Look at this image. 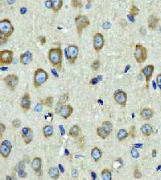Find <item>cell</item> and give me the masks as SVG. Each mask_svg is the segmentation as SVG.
<instances>
[{
	"instance_id": "obj_1",
	"label": "cell",
	"mask_w": 161,
	"mask_h": 180,
	"mask_svg": "<svg viewBox=\"0 0 161 180\" xmlns=\"http://www.w3.org/2000/svg\"><path fill=\"white\" fill-rule=\"evenodd\" d=\"M49 60L50 63L54 67L57 68L58 70L61 69V65H62V58L63 54L62 50L61 48H55V49H51L49 51Z\"/></svg>"
},
{
	"instance_id": "obj_2",
	"label": "cell",
	"mask_w": 161,
	"mask_h": 180,
	"mask_svg": "<svg viewBox=\"0 0 161 180\" xmlns=\"http://www.w3.org/2000/svg\"><path fill=\"white\" fill-rule=\"evenodd\" d=\"M48 78H49L48 73L45 70L38 68L34 73V80H33L34 86L36 88H39L42 86V84H44L48 80Z\"/></svg>"
},
{
	"instance_id": "obj_3",
	"label": "cell",
	"mask_w": 161,
	"mask_h": 180,
	"mask_svg": "<svg viewBox=\"0 0 161 180\" xmlns=\"http://www.w3.org/2000/svg\"><path fill=\"white\" fill-rule=\"evenodd\" d=\"M75 23L77 33L80 36L82 31L90 25V19L85 15H78L75 17Z\"/></svg>"
},
{
	"instance_id": "obj_4",
	"label": "cell",
	"mask_w": 161,
	"mask_h": 180,
	"mask_svg": "<svg viewBox=\"0 0 161 180\" xmlns=\"http://www.w3.org/2000/svg\"><path fill=\"white\" fill-rule=\"evenodd\" d=\"M134 56L138 63H143L148 58V50L145 47H143V45L138 44L135 45Z\"/></svg>"
},
{
	"instance_id": "obj_5",
	"label": "cell",
	"mask_w": 161,
	"mask_h": 180,
	"mask_svg": "<svg viewBox=\"0 0 161 180\" xmlns=\"http://www.w3.org/2000/svg\"><path fill=\"white\" fill-rule=\"evenodd\" d=\"M0 31L7 38H8L12 35V33L14 32V27L8 19H4L0 20Z\"/></svg>"
},
{
	"instance_id": "obj_6",
	"label": "cell",
	"mask_w": 161,
	"mask_h": 180,
	"mask_svg": "<svg viewBox=\"0 0 161 180\" xmlns=\"http://www.w3.org/2000/svg\"><path fill=\"white\" fill-rule=\"evenodd\" d=\"M65 54L70 64H74L79 54V49L77 45H69L65 49Z\"/></svg>"
},
{
	"instance_id": "obj_7",
	"label": "cell",
	"mask_w": 161,
	"mask_h": 180,
	"mask_svg": "<svg viewBox=\"0 0 161 180\" xmlns=\"http://www.w3.org/2000/svg\"><path fill=\"white\" fill-rule=\"evenodd\" d=\"M13 62V52L8 50L0 51V65H11Z\"/></svg>"
},
{
	"instance_id": "obj_8",
	"label": "cell",
	"mask_w": 161,
	"mask_h": 180,
	"mask_svg": "<svg viewBox=\"0 0 161 180\" xmlns=\"http://www.w3.org/2000/svg\"><path fill=\"white\" fill-rule=\"evenodd\" d=\"M3 82L11 91H14L19 83V77L15 74H9L3 78Z\"/></svg>"
},
{
	"instance_id": "obj_9",
	"label": "cell",
	"mask_w": 161,
	"mask_h": 180,
	"mask_svg": "<svg viewBox=\"0 0 161 180\" xmlns=\"http://www.w3.org/2000/svg\"><path fill=\"white\" fill-rule=\"evenodd\" d=\"M113 97L117 104L122 106V107H125L126 102H127V95L125 91L122 90H117L114 93Z\"/></svg>"
},
{
	"instance_id": "obj_10",
	"label": "cell",
	"mask_w": 161,
	"mask_h": 180,
	"mask_svg": "<svg viewBox=\"0 0 161 180\" xmlns=\"http://www.w3.org/2000/svg\"><path fill=\"white\" fill-rule=\"evenodd\" d=\"M104 36L102 33L97 32L94 36V50L98 53L101 50H102L103 46H104Z\"/></svg>"
},
{
	"instance_id": "obj_11",
	"label": "cell",
	"mask_w": 161,
	"mask_h": 180,
	"mask_svg": "<svg viewBox=\"0 0 161 180\" xmlns=\"http://www.w3.org/2000/svg\"><path fill=\"white\" fill-rule=\"evenodd\" d=\"M31 168L36 175L40 177L42 175V160H41V158H33V160L31 162Z\"/></svg>"
},
{
	"instance_id": "obj_12",
	"label": "cell",
	"mask_w": 161,
	"mask_h": 180,
	"mask_svg": "<svg viewBox=\"0 0 161 180\" xmlns=\"http://www.w3.org/2000/svg\"><path fill=\"white\" fill-rule=\"evenodd\" d=\"M20 107L23 111L27 112L31 108V99L28 93H25L20 100Z\"/></svg>"
},
{
	"instance_id": "obj_13",
	"label": "cell",
	"mask_w": 161,
	"mask_h": 180,
	"mask_svg": "<svg viewBox=\"0 0 161 180\" xmlns=\"http://www.w3.org/2000/svg\"><path fill=\"white\" fill-rule=\"evenodd\" d=\"M73 112V108L69 104L68 105L67 104H63L61 109H60V114L64 119H68L71 116Z\"/></svg>"
},
{
	"instance_id": "obj_14",
	"label": "cell",
	"mask_w": 161,
	"mask_h": 180,
	"mask_svg": "<svg viewBox=\"0 0 161 180\" xmlns=\"http://www.w3.org/2000/svg\"><path fill=\"white\" fill-rule=\"evenodd\" d=\"M141 72H142V74L145 77V79H146L147 83H148V82L151 80L152 74H153V72H154V66L153 65H148V66H145V67L142 69Z\"/></svg>"
},
{
	"instance_id": "obj_15",
	"label": "cell",
	"mask_w": 161,
	"mask_h": 180,
	"mask_svg": "<svg viewBox=\"0 0 161 180\" xmlns=\"http://www.w3.org/2000/svg\"><path fill=\"white\" fill-rule=\"evenodd\" d=\"M12 146H10L8 145L5 144L3 141V143L0 145V154L4 158H7L9 157L11 151Z\"/></svg>"
},
{
	"instance_id": "obj_16",
	"label": "cell",
	"mask_w": 161,
	"mask_h": 180,
	"mask_svg": "<svg viewBox=\"0 0 161 180\" xmlns=\"http://www.w3.org/2000/svg\"><path fill=\"white\" fill-rule=\"evenodd\" d=\"M20 63L23 65H27L32 61V54L30 51H26L25 53H23L20 55Z\"/></svg>"
},
{
	"instance_id": "obj_17",
	"label": "cell",
	"mask_w": 161,
	"mask_h": 180,
	"mask_svg": "<svg viewBox=\"0 0 161 180\" xmlns=\"http://www.w3.org/2000/svg\"><path fill=\"white\" fill-rule=\"evenodd\" d=\"M153 115H154V111L152 110V108H143V110L140 112V116L145 120H150L153 116Z\"/></svg>"
},
{
	"instance_id": "obj_18",
	"label": "cell",
	"mask_w": 161,
	"mask_h": 180,
	"mask_svg": "<svg viewBox=\"0 0 161 180\" xmlns=\"http://www.w3.org/2000/svg\"><path fill=\"white\" fill-rule=\"evenodd\" d=\"M102 150L98 147H94L91 150V157L94 159L95 162H98L100 158H102Z\"/></svg>"
},
{
	"instance_id": "obj_19",
	"label": "cell",
	"mask_w": 161,
	"mask_h": 180,
	"mask_svg": "<svg viewBox=\"0 0 161 180\" xmlns=\"http://www.w3.org/2000/svg\"><path fill=\"white\" fill-rule=\"evenodd\" d=\"M49 1L52 4V9L53 10V11L55 12L59 11L62 7L63 0H49Z\"/></svg>"
},
{
	"instance_id": "obj_20",
	"label": "cell",
	"mask_w": 161,
	"mask_h": 180,
	"mask_svg": "<svg viewBox=\"0 0 161 180\" xmlns=\"http://www.w3.org/2000/svg\"><path fill=\"white\" fill-rule=\"evenodd\" d=\"M80 128L78 125H73L70 128L69 132V135L72 137H77L79 134H80Z\"/></svg>"
},
{
	"instance_id": "obj_21",
	"label": "cell",
	"mask_w": 161,
	"mask_h": 180,
	"mask_svg": "<svg viewBox=\"0 0 161 180\" xmlns=\"http://www.w3.org/2000/svg\"><path fill=\"white\" fill-rule=\"evenodd\" d=\"M53 127L52 125H46L43 128V133H44V136L46 138L51 137L53 135Z\"/></svg>"
},
{
	"instance_id": "obj_22",
	"label": "cell",
	"mask_w": 161,
	"mask_h": 180,
	"mask_svg": "<svg viewBox=\"0 0 161 180\" xmlns=\"http://www.w3.org/2000/svg\"><path fill=\"white\" fill-rule=\"evenodd\" d=\"M159 22V19L155 16V15H150L148 18V26L152 29H155L156 27L157 24Z\"/></svg>"
},
{
	"instance_id": "obj_23",
	"label": "cell",
	"mask_w": 161,
	"mask_h": 180,
	"mask_svg": "<svg viewBox=\"0 0 161 180\" xmlns=\"http://www.w3.org/2000/svg\"><path fill=\"white\" fill-rule=\"evenodd\" d=\"M141 132H142V133H143L145 137H149V136L152 134V126H151L150 124H143V126L141 127Z\"/></svg>"
},
{
	"instance_id": "obj_24",
	"label": "cell",
	"mask_w": 161,
	"mask_h": 180,
	"mask_svg": "<svg viewBox=\"0 0 161 180\" xmlns=\"http://www.w3.org/2000/svg\"><path fill=\"white\" fill-rule=\"evenodd\" d=\"M49 175L53 179H57L60 177L59 170L57 167H52L49 170Z\"/></svg>"
},
{
	"instance_id": "obj_25",
	"label": "cell",
	"mask_w": 161,
	"mask_h": 180,
	"mask_svg": "<svg viewBox=\"0 0 161 180\" xmlns=\"http://www.w3.org/2000/svg\"><path fill=\"white\" fill-rule=\"evenodd\" d=\"M102 127L106 131V132L109 135L110 134V132L113 130V124L110 121H103L102 124Z\"/></svg>"
},
{
	"instance_id": "obj_26",
	"label": "cell",
	"mask_w": 161,
	"mask_h": 180,
	"mask_svg": "<svg viewBox=\"0 0 161 180\" xmlns=\"http://www.w3.org/2000/svg\"><path fill=\"white\" fill-rule=\"evenodd\" d=\"M127 137H128V132H126V129H123V128L120 129V130L118 132V133H117V138H118V141H120L126 139Z\"/></svg>"
},
{
	"instance_id": "obj_27",
	"label": "cell",
	"mask_w": 161,
	"mask_h": 180,
	"mask_svg": "<svg viewBox=\"0 0 161 180\" xmlns=\"http://www.w3.org/2000/svg\"><path fill=\"white\" fill-rule=\"evenodd\" d=\"M97 134H98V136L99 137H101L102 139H106L108 136H109V134L106 132V131L105 130L102 126L98 127V128H97Z\"/></svg>"
},
{
	"instance_id": "obj_28",
	"label": "cell",
	"mask_w": 161,
	"mask_h": 180,
	"mask_svg": "<svg viewBox=\"0 0 161 180\" xmlns=\"http://www.w3.org/2000/svg\"><path fill=\"white\" fill-rule=\"evenodd\" d=\"M23 140H24V142L26 143V144H29V143H31V141L33 140V132L31 130V128H30V130L28 131V132H27V134L25 136H23L22 137Z\"/></svg>"
},
{
	"instance_id": "obj_29",
	"label": "cell",
	"mask_w": 161,
	"mask_h": 180,
	"mask_svg": "<svg viewBox=\"0 0 161 180\" xmlns=\"http://www.w3.org/2000/svg\"><path fill=\"white\" fill-rule=\"evenodd\" d=\"M102 178L103 180H111L112 175L110 171L108 169H104L102 171Z\"/></svg>"
},
{
	"instance_id": "obj_30",
	"label": "cell",
	"mask_w": 161,
	"mask_h": 180,
	"mask_svg": "<svg viewBox=\"0 0 161 180\" xmlns=\"http://www.w3.org/2000/svg\"><path fill=\"white\" fill-rule=\"evenodd\" d=\"M42 104H45L46 106H48L49 108H52L53 104V98L52 96H49L44 100H42Z\"/></svg>"
},
{
	"instance_id": "obj_31",
	"label": "cell",
	"mask_w": 161,
	"mask_h": 180,
	"mask_svg": "<svg viewBox=\"0 0 161 180\" xmlns=\"http://www.w3.org/2000/svg\"><path fill=\"white\" fill-rule=\"evenodd\" d=\"M69 93H65V94H63V95L59 98L58 104H61V105L66 104V102H67L68 99H69Z\"/></svg>"
},
{
	"instance_id": "obj_32",
	"label": "cell",
	"mask_w": 161,
	"mask_h": 180,
	"mask_svg": "<svg viewBox=\"0 0 161 180\" xmlns=\"http://www.w3.org/2000/svg\"><path fill=\"white\" fill-rule=\"evenodd\" d=\"M139 13V9L135 6V5H132L130 7V15L132 16H136L138 15Z\"/></svg>"
},
{
	"instance_id": "obj_33",
	"label": "cell",
	"mask_w": 161,
	"mask_h": 180,
	"mask_svg": "<svg viewBox=\"0 0 161 180\" xmlns=\"http://www.w3.org/2000/svg\"><path fill=\"white\" fill-rule=\"evenodd\" d=\"M71 4L74 8H80L82 7V3L80 0H71Z\"/></svg>"
},
{
	"instance_id": "obj_34",
	"label": "cell",
	"mask_w": 161,
	"mask_h": 180,
	"mask_svg": "<svg viewBox=\"0 0 161 180\" xmlns=\"http://www.w3.org/2000/svg\"><path fill=\"white\" fill-rule=\"evenodd\" d=\"M99 67H100V61L99 60H95V61H94V62L91 65L92 70H94V71H98Z\"/></svg>"
},
{
	"instance_id": "obj_35",
	"label": "cell",
	"mask_w": 161,
	"mask_h": 180,
	"mask_svg": "<svg viewBox=\"0 0 161 180\" xmlns=\"http://www.w3.org/2000/svg\"><path fill=\"white\" fill-rule=\"evenodd\" d=\"M77 144H78L79 148L81 149H83V148H84V145H85V137H84L83 136H81V137H80L78 138V142H77Z\"/></svg>"
},
{
	"instance_id": "obj_36",
	"label": "cell",
	"mask_w": 161,
	"mask_h": 180,
	"mask_svg": "<svg viewBox=\"0 0 161 180\" xmlns=\"http://www.w3.org/2000/svg\"><path fill=\"white\" fill-rule=\"evenodd\" d=\"M12 125H13L14 128H18L21 125V120L19 119H15L13 121H12Z\"/></svg>"
},
{
	"instance_id": "obj_37",
	"label": "cell",
	"mask_w": 161,
	"mask_h": 180,
	"mask_svg": "<svg viewBox=\"0 0 161 180\" xmlns=\"http://www.w3.org/2000/svg\"><path fill=\"white\" fill-rule=\"evenodd\" d=\"M130 153L132 155V157L134 158H138L139 157V152L137 151V149L135 148H132L131 151H130Z\"/></svg>"
},
{
	"instance_id": "obj_38",
	"label": "cell",
	"mask_w": 161,
	"mask_h": 180,
	"mask_svg": "<svg viewBox=\"0 0 161 180\" xmlns=\"http://www.w3.org/2000/svg\"><path fill=\"white\" fill-rule=\"evenodd\" d=\"M99 80H102V76H98V78H94L90 80V83L91 85H95L99 82Z\"/></svg>"
},
{
	"instance_id": "obj_39",
	"label": "cell",
	"mask_w": 161,
	"mask_h": 180,
	"mask_svg": "<svg viewBox=\"0 0 161 180\" xmlns=\"http://www.w3.org/2000/svg\"><path fill=\"white\" fill-rule=\"evenodd\" d=\"M7 37H5V36H3V34L2 33V32L0 31V45L5 44V43L7 42Z\"/></svg>"
},
{
	"instance_id": "obj_40",
	"label": "cell",
	"mask_w": 161,
	"mask_h": 180,
	"mask_svg": "<svg viewBox=\"0 0 161 180\" xmlns=\"http://www.w3.org/2000/svg\"><path fill=\"white\" fill-rule=\"evenodd\" d=\"M5 129H6V126H5L3 124L0 123V139L3 137V132H5Z\"/></svg>"
},
{
	"instance_id": "obj_41",
	"label": "cell",
	"mask_w": 161,
	"mask_h": 180,
	"mask_svg": "<svg viewBox=\"0 0 161 180\" xmlns=\"http://www.w3.org/2000/svg\"><path fill=\"white\" fill-rule=\"evenodd\" d=\"M134 176L135 179H140L142 177V174L138 169H135L134 171Z\"/></svg>"
},
{
	"instance_id": "obj_42",
	"label": "cell",
	"mask_w": 161,
	"mask_h": 180,
	"mask_svg": "<svg viewBox=\"0 0 161 180\" xmlns=\"http://www.w3.org/2000/svg\"><path fill=\"white\" fill-rule=\"evenodd\" d=\"M29 130H30V128H28V127H24V128H23L22 131H21V134H22V137L26 135L27 132H28V131Z\"/></svg>"
},
{
	"instance_id": "obj_43",
	"label": "cell",
	"mask_w": 161,
	"mask_h": 180,
	"mask_svg": "<svg viewBox=\"0 0 161 180\" xmlns=\"http://www.w3.org/2000/svg\"><path fill=\"white\" fill-rule=\"evenodd\" d=\"M156 83L157 86L160 87V89L161 90V74L156 77Z\"/></svg>"
},
{
	"instance_id": "obj_44",
	"label": "cell",
	"mask_w": 161,
	"mask_h": 180,
	"mask_svg": "<svg viewBox=\"0 0 161 180\" xmlns=\"http://www.w3.org/2000/svg\"><path fill=\"white\" fill-rule=\"evenodd\" d=\"M42 108H43L42 104H38L36 107H35V111H36V112H41V110H42Z\"/></svg>"
},
{
	"instance_id": "obj_45",
	"label": "cell",
	"mask_w": 161,
	"mask_h": 180,
	"mask_svg": "<svg viewBox=\"0 0 161 180\" xmlns=\"http://www.w3.org/2000/svg\"><path fill=\"white\" fill-rule=\"evenodd\" d=\"M38 40L40 41V44H42V45H45V43H46V38H45V36H39L38 37Z\"/></svg>"
},
{
	"instance_id": "obj_46",
	"label": "cell",
	"mask_w": 161,
	"mask_h": 180,
	"mask_svg": "<svg viewBox=\"0 0 161 180\" xmlns=\"http://www.w3.org/2000/svg\"><path fill=\"white\" fill-rule=\"evenodd\" d=\"M19 177H23V178H24V177L27 176V174L24 172L23 169V170H19Z\"/></svg>"
},
{
	"instance_id": "obj_47",
	"label": "cell",
	"mask_w": 161,
	"mask_h": 180,
	"mask_svg": "<svg viewBox=\"0 0 161 180\" xmlns=\"http://www.w3.org/2000/svg\"><path fill=\"white\" fill-rule=\"evenodd\" d=\"M77 175H78L77 171H76V170H72V175H73V177H77Z\"/></svg>"
},
{
	"instance_id": "obj_48",
	"label": "cell",
	"mask_w": 161,
	"mask_h": 180,
	"mask_svg": "<svg viewBox=\"0 0 161 180\" xmlns=\"http://www.w3.org/2000/svg\"><path fill=\"white\" fill-rule=\"evenodd\" d=\"M134 126H133L131 128V129H130V135L132 137H134Z\"/></svg>"
},
{
	"instance_id": "obj_49",
	"label": "cell",
	"mask_w": 161,
	"mask_h": 180,
	"mask_svg": "<svg viewBox=\"0 0 161 180\" xmlns=\"http://www.w3.org/2000/svg\"><path fill=\"white\" fill-rule=\"evenodd\" d=\"M46 6H47V7H48V8H52V4H51V3H50L49 0L46 2Z\"/></svg>"
},
{
	"instance_id": "obj_50",
	"label": "cell",
	"mask_w": 161,
	"mask_h": 180,
	"mask_svg": "<svg viewBox=\"0 0 161 180\" xmlns=\"http://www.w3.org/2000/svg\"><path fill=\"white\" fill-rule=\"evenodd\" d=\"M156 156V149H153V150H152V157L155 158Z\"/></svg>"
},
{
	"instance_id": "obj_51",
	"label": "cell",
	"mask_w": 161,
	"mask_h": 180,
	"mask_svg": "<svg viewBox=\"0 0 161 180\" xmlns=\"http://www.w3.org/2000/svg\"><path fill=\"white\" fill-rule=\"evenodd\" d=\"M60 128H61V132L62 133V135H64L65 134V130H64V128H63V126H61V125H60Z\"/></svg>"
},
{
	"instance_id": "obj_52",
	"label": "cell",
	"mask_w": 161,
	"mask_h": 180,
	"mask_svg": "<svg viewBox=\"0 0 161 180\" xmlns=\"http://www.w3.org/2000/svg\"><path fill=\"white\" fill-rule=\"evenodd\" d=\"M59 167H60V170H61V172H62V173H64V168H63V167H62V165H61V164H59Z\"/></svg>"
},
{
	"instance_id": "obj_53",
	"label": "cell",
	"mask_w": 161,
	"mask_h": 180,
	"mask_svg": "<svg viewBox=\"0 0 161 180\" xmlns=\"http://www.w3.org/2000/svg\"><path fill=\"white\" fill-rule=\"evenodd\" d=\"M91 175H92L93 179H96V174H95L94 172H91Z\"/></svg>"
},
{
	"instance_id": "obj_54",
	"label": "cell",
	"mask_w": 161,
	"mask_h": 180,
	"mask_svg": "<svg viewBox=\"0 0 161 180\" xmlns=\"http://www.w3.org/2000/svg\"><path fill=\"white\" fill-rule=\"evenodd\" d=\"M11 177H7V179H11Z\"/></svg>"
}]
</instances>
